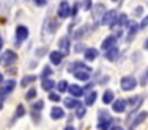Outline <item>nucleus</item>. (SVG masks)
<instances>
[{
  "mask_svg": "<svg viewBox=\"0 0 148 130\" xmlns=\"http://www.w3.org/2000/svg\"><path fill=\"white\" fill-rule=\"evenodd\" d=\"M112 122H114L112 121V116L107 110L103 108V110L98 111V124H96L98 130H110Z\"/></svg>",
  "mask_w": 148,
  "mask_h": 130,
  "instance_id": "nucleus-1",
  "label": "nucleus"
},
{
  "mask_svg": "<svg viewBox=\"0 0 148 130\" xmlns=\"http://www.w3.org/2000/svg\"><path fill=\"white\" fill-rule=\"evenodd\" d=\"M16 61H17V53L11 49L2 52V55H0V66H3V68H13L16 64Z\"/></svg>",
  "mask_w": 148,
  "mask_h": 130,
  "instance_id": "nucleus-2",
  "label": "nucleus"
},
{
  "mask_svg": "<svg viewBox=\"0 0 148 130\" xmlns=\"http://www.w3.org/2000/svg\"><path fill=\"white\" fill-rule=\"evenodd\" d=\"M58 25H60V24L54 19V17H47V19L44 20V24H43V39H46L47 36L51 38L52 35L57 31Z\"/></svg>",
  "mask_w": 148,
  "mask_h": 130,
  "instance_id": "nucleus-3",
  "label": "nucleus"
},
{
  "mask_svg": "<svg viewBox=\"0 0 148 130\" xmlns=\"http://www.w3.org/2000/svg\"><path fill=\"white\" fill-rule=\"evenodd\" d=\"M137 85H139V83H137V79L134 75H125V77H121V80H120V88H121L123 91H126V93L136 89Z\"/></svg>",
  "mask_w": 148,
  "mask_h": 130,
  "instance_id": "nucleus-4",
  "label": "nucleus"
},
{
  "mask_svg": "<svg viewBox=\"0 0 148 130\" xmlns=\"http://www.w3.org/2000/svg\"><path fill=\"white\" fill-rule=\"evenodd\" d=\"M14 35H16V45H21V44H24L27 39H29V35H30V31H29V27H27V25H24V24H21V25H17V27H16V31H14Z\"/></svg>",
  "mask_w": 148,
  "mask_h": 130,
  "instance_id": "nucleus-5",
  "label": "nucleus"
},
{
  "mask_svg": "<svg viewBox=\"0 0 148 130\" xmlns=\"http://www.w3.org/2000/svg\"><path fill=\"white\" fill-rule=\"evenodd\" d=\"M117 17H118V13L115 11V9H107L106 11V14L101 17V25H106L109 27V28H112V27L117 24Z\"/></svg>",
  "mask_w": 148,
  "mask_h": 130,
  "instance_id": "nucleus-6",
  "label": "nucleus"
},
{
  "mask_svg": "<svg viewBox=\"0 0 148 130\" xmlns=\"http://www.w3.org/2000/svg\"><path fill=\"white\" fill-rule=\"evenodd\" d=\"M16 85H17L16 80H13V79L5 80L3 85L0 86V99H6V96H10V94L16 89Z\"/></svg>",
  "mask_w": 148,
  "mask_h": 130,
  "instance_id": "nucleus-7",
  "label": "nucleus"
},
{
  "mask_svg": "<svg viewBox=\"0 0 148 130\" xmlns=\"http://www.w3.org/2000/svg\"><path fill=\"white\" fill-rule=\"evenodd\" d=\"M57 16L58 19H68L71 16V5L66 0H62L57 6Z\"/></svg>",
  "mask_w": 148,
  "mask_h": 130,
  "instance_id": "nucleus-8",
  "label": "nucleus"
},
{
  "mask_svg": "<svg viewBox=\"0 0 148 130\" xmlns=\"http://www.w3.org/2000/svg\"><path fill=\"white\" fill-rule=\"evenodd\" d=\"M112 111L117 114H121L125 111H128V102L125 99H115L112 102Z\"/></svg>",
  "mask_w": 148,
  "mask_h": 130,
  "instance_id": "nucleus-9",
  "label": "nucleus"
},
{
  "mask_svg": "<svg viewBox=\"0 0 148 130\" xmlns=\"http://www.w3.org/2000/svg\"><path fill=\"white\" fill-rule=\"evenodd\" d=\"M126 102H128V105L131 107L132 113H139V108H140V105H142V102H143V97L142 96H131Z\"/></svg>",
  "mask_w": 148,
  "mask_h": 130,
  "instance_id": "nucleus-10",
  "label": "nucleus"
},
{
  "mask_svg": "<svg viewBox=\"0 0 148 130\" xmlns=\"http://www.w3.org/2000/svg\"><path fill=\"white\" fill-rule=\"evenodd\" d=\"M117 45V36L115 35H109L107 38H104L103 43H101V50H109V49L115 47Z\"/></svg>",
  "mask_w": 148,
  "mask_h": 130,
  "instance_id": "nucleus-11",
  "label": "nucleus"
},
{
  "mask_svg": "<svg viewBox=\"0 0 148 130\" xmlns=\"http://www.w3.org/2000/svg\"><path fill=\"white\" fill-rule=\"evenodd\" d=\"M91 17H93L95 20H98L99 19L101 20V17H103L106 14V6L103 5V3H98V5H93V8H91Z\"/></svg>",
  "mask_w": 148,
  "mask_h": 130,
  "instance_id": "nucleus-12",
  "label": "nucleus"
},
{
  "mask_svg": "<svg viewBox=\"0 0 148 130\" xmlns=\"http://www.w3.org/2000/svg\"><path fill=\"white\" fill-rule=\"evenodd\" d=\"M91 68L90 69H82V71H76V72H73V75H74V79H77V80H80V82H88V80L91 79Z\"/></svg>",
  "mask_w": 148,
  "mask_h": 130,
  "instance_id": "nucleus-13",
  "label": "nucleus"
},
{
  "mask_svg": "<svg viewBox=\"0 0 148 130\" xmlns=\"http://www.w3.org/2000/svg\"><path fill=\"white\" fill-rule=\"evenodd\" d=\"M63 58H65V55H63L60 50H52L51 53H49L51 64H54V66H60V64H62V63H63Z\"/></svg>",
  "mask_w": 148,
  "mask_h": 130,
  "instance_id": "nucleus-14",
  "label": "nucleus"
},
{
  "mask_svg": "<svg viewBox=\"0 0 148 130\" xmlns=\"http://www.w3.org/2000/svg\"><path fill=\"white\" fill-rule=\"evenodd\" d=\"M65 116H66V111L63 110L62 107L54 105V107L51 108V119H54V121H60V119H63Z\"/></svg>",
  "mask_w": 148,
  "mask_h": 130,
  "instance_id": "nucleus-15",
  "label": "nucleus"
},
{
  "mask_svg": "<svg viewBox=\"0 0 148 130\" xmlns=\"http://www.w3.org/2000/svg\"><path fill=\"white\" fill-rule=\"evenodd\" d=\"M58 47H60V52L63 55H66L69 52V49H71V39L68 36H62L58 39Z\"/></svg>",
  "mask_w": 148,
  "mask_h": 130,
  "instance_id": "nucleus-16",
  "label": "nucleus"
},
{
  "mask_svg": "<svg viewBox=\"0 0 148 130\" xmlns=\"http://www.w3.org/2000/svg\"><path fill=\"white\" fill-rule=\"evenodd\" d=\"M140 30L139 24L137 22H129V27H128V36H126V43H131V41L136 38L137 31Z\"/></svg>",
  "mask_w": 148,
  "mask_h": 130,
  "instance_id": "nucleus-17",
  "label": "nucleus"
},
{
  "mask_svg": "<svg viewBox=\"0 0 148 130\" xmlns=\"http://www.w3.org/2000/svg\"><path fill=\"white\" fill-rule=\"evenodd\" d=\"M147 118H148V113H147V111H139V113L134 116V119H132V122H131V129H129V130H134L137 125L142 124V122L145 121Z\"/></svg>",
  "mask_w": 148,
  "mask_h": 130,
  "instance_id": "nucleus-18",
  "label": "nucleus"
},
{
  "mask_svg": "<svg viewBox=\"0 0 148 130\" xmlns=\"http://www.w3.org/2000/svg\"><path fill=\"white\" fill-rule=\"evenodd\" d=\"M82 69H90V66H87V63L84 61H73L68 64V72L73 74L76 71H82Z\"/></svg>",
  "mask_w": 148,
  "mask_h": 130,
  "instance_id": "nucleus-19",
  "label": "nucleus"
},
{
  "mask_svg": "<svg viewBox=\"0 0 148 130\" xmlns=\"http://www.w3.org/2000/svg\"><path fill=\"white\" fill-rule=\"evenodd\" d=\"M115 27H118L120 30H123L126 27L128 28L129 27V20H128V14H125V13H121V14H118V17H117V24H115L112 28H115ZM110 28V30H112Z\"/></svg>",
  "mask_w": 148,
  "mask_h": 130,
  "instance_id": "nucleus-20",
  "label": "nucleus"
},
{
  "mask_svg": "<svg viewBox=\"0 0 148 130\" xmlns=\"http://www.w3.org/2000/svg\"><path fill=\"white\" fill-rule=\"evenodd\" d=\"M68 93L71 94V97H74V99H80L84 96V88L80 85H69Z\"/></svg>",
  "mask_w": 148,
  "mask_h": 130,
  "instance_id": "nucleus-21",
  "label": "nucleus"
},
{
  "mask_svg": "<svg viewBox=\"0 0 148 130\" xmlns=\"http://www.w3.org/2000/svg\"><path fill=\"white\" fill-rule=\"evenodd\" d=\"M118 55H120V49L117 47V45L104 52V57H106V60H107V61H117V60H118Z\"/></svg>",
  "mask_w": 148,
  "mask_h": 130,
  "instance_id": "nucleus-22",
  "label": "nucleus"
},
{
  "mask_svg": "<svg viewBox=\"0 0 148 130\" xmlns=\"http://www.w3.org/2000/svg\"><path fill=\"white\" fill-rule=\"evenodd\" d=\"M90 31V25H82V27H79L77 30H74V33H73V38L74 39H82L84 36H87V33Z\"/></svg>",
  "mask_w": 148,
  "mask_h": 130,
  "instance_id": "nucleus-23",
  "label": "nucleus"
},
{
  "mask_svg": "<svg viewBox=\"0 0 148 130\" xmlns=\"http://www.w3.org/2000/svg\"><path fill=\"white\" fill-rule=\"evenodd\" d=\"M98 55H99V50L95 47H87V50L84 52V57H85L87 61H95L98 58Z\"/></svg>",
  "mask_w": 148,
  "mask_h": 130,
  "instance_id": "nucleus-24",
  "label": "nucleus"
},
{
  "mask_svg": "<svg viewBox=\"0 0 148 130\" xmlns=\"http://www.w3.org/2000/svg\"><path fill=\"white\" fill-rule=\"evenodd\" d=\"M63 104H65V107L68 108V110H76L77 107L82 105L79 99H74V97H66V99L63 100Z\"/></svg>",
  "mask_w": 148,
  "mask_h": 130,
  "instance_id": "nucleus-25",
  "label": "nucleus"
},
{
  "mask_svg": "<svg viewBox=\"0 0 148 130\" xmlns=\"http://www.w3.org/2000/svg\"><path fill=\"white\" fill-rule=\"evenodd\" d=\"M25 113H27V108L24 107L22 104H19V105H17V107H16L14 116H13V121H11V124H10V125H13V124H14V121H17V119L24 118V116H25Z\"/></svg>",
  "mask_w": 148,
  "mask_h": 130,
  "instance_id": "nucleus-26",
  "label": "nucleus"
},
{
  "mask_svg": "<svg viewBox=\"0 0 148 130\" xmlns=\"http://www.w3.org/2000/svg\"><path fill=\"white\" fill-rule=\"evenodd\" d=\"M36 79H38V77H36V75H33V74H27V75H24V77H22V80H21V86H22V88L30 86L32 83L36 82Z\"/></svg>",
  "mask_w": 148,
  "mask_h": 130,
  "instance_id": "nucleus-27",
  "label": "nucleus"
},
{
  "mask_svg": "<svg viewBox=\"0 0 148 130\" xmlns=\"http://www.w3.org/2000/svg\"><path fill=\"white\" fill-rule=\"evenodd\" d=\"M98 99V93L96 91H90V93H87V97H85V100H84V105L85 107H91V105L96 102Z\"/></svg>",
  "mask_w": 148,
  "mask_h": 130,
  "instance_id": "nucleus-28",
  "label": "nucleus"
},
{
  "mask_svg": "<svg viewBox=\"0 0 148 130\" xmlns=\"http://www.w3.org/2000/svg\"><path fill=\"white\" fill-rule=\"evenodd\" d=\"M114 100H115V93L112 89H106L103 93V104L109 105V104H112Z\"/></svg>",
  "mask_w": 148,
  "mask_h": 130,
  "instance_id": "nucleus-29",
  "label": "nucleus"
},
{
  "mask_svg": "<svg viewBox=\"0 0 148 130\" xmlns=\"http://www.w3.org/2000/svg\"><path fill=\"white\" fill-rule=\"evenodd\" d=\"M38 97V89L35 86H32L27 89V93H25V100H29V102H35V99Z\"/></svg>",
  "mask_w": 148,
  "mask_h": 130,
  "instance_id": "nucleus-30",
  "label": "nucleus"
},
{
  "mask_svg": "<svg viewBox=\"0 0 148 130\" xmlns=\"http://www.w3.org/2000/svg\"><path fill=\"white\" fill-rule=\"evenodd\" d=\"M55 85H57V83H55L52 79H46V80H43V89L47 91V93H52V89L55 88Z\"/></svg>",
  "mask_w": 148,
  "mask_h": 130,
  "instance_id": "nucleus-31",
  "label": "nucleus"
},
{
  "mask_svg": "<svg viewBox=\"0 0 148 130\" xmlns=\"http://www.w3.org/2000/svg\"><path fill=\"white\" fill-rule=\"evenodd\" d=\"M55 88H57V91H58V94H63V93H66L68 91V88H69V83L66 82V80H60V82L55 85Z\"/></svg>",
  "mask_w": 148,
  "mask_h": 130,
  "instance_id": "nucleus-32",
  "label": "nucleus"
},
{
  "mask_svg": "<svg viewBox=\"0 0 148 130\" xmlns=\"http://www.w3.org/2000/svg\"><path fill=\"white\" fill-rule=\"evenodd\" d=\"M52 74H54V69H52L49 64H46L44 68H43V72H41V79H43V80H46V79H51V77H52Z\"/></svg>",
  "mask_w": 148,
  "mask_h": 130,
  "instance_id": "nucleus-33",
  "label": "nucleus"
},
{
  "mask_svg": "<svg viewBox=\"0 0 148 130\" xmlns=\"http://www.w3.org/2000/svg\"><path fill=\"white\" fill-rule=\"evenodd\" d=\"M74 114H76L77 119H82L84 116L87 114V107H85V105H80V107H77L76 110H74Z\"/></svg>",
  "mask_w": 148,
  "mask_h": 130,
  "instance_id": "nucleus-34",
  "label": "nucleus"
},
{
  "mask_svg": "<svg viewBox=\"0 0 148 130\" xmlns=\"http://www.w3.org/2000/svg\"><path fill=\"white\" fill-rule=\"evenodd\" d=\"M43 108H44V100H35L33 104H32V111H38V113H41Z\"/></svg>",
  "mask_w": 148,
  "mask_h": 130,
  "instance_id": "nucleus-35",
  "label": "nucleus"
},
{
  "mask_svg": "<svg viewBox=\"0 0 148 130\" xmlns=\"http://www.w3.org/2000/svg\"><path fill=\"white\" fill-rule=\"evenodd\" d=\"M49 100L54 102V104H58V102H62V94L52 91V93H49Z\"/></svg>",
  "mask_w": 148,
  "mask_h": 130,
  "instance_id": "nucleus-36",
  "label": "nucleus"
},
{
  "mask_svg": "<svg viewBox=\"0 0 148 130\" xmlns=\"http://www.w3.org/2000/svg\"><path fill=\"white\" fill-rule=\"evenodd\" d=\"M93 8V0H82V9L84 11H91Z\"/></svg>",
  "mask_w": 148,
  "mask_h": 130,
  "instance_id": "nucleus-37",
  "label": "nucleus"
},
{
  "mask_svg": "<svg viewBox=\"0 0 148 130\" xmlns=\"http://www.w3.org/2000/svg\"><path fill=\"white\" fill-rule=\"evenodd\" d=\"M47 52H49L47 47H41V49H36V50H35V55H36V58H43Z\"/></svg>",
  "mask_w": 148,
  "mask_h": 130,
  "instance_id": "nucleus-38",
  "label": "nucleus"
},
{
  "mask_svg": "<svg viewBox=\"0 0 148 130\" xmlns=\"http://www.w3.org/2000/svg\"><path fill=\"white\" fill-rule=\"evenodd\" d=\"M85 50H87V45H84L82 43H79V44L74 45V52H76V53H84Z\"/></svg>",
  "mask_w": 148,
  "mask_h": 130,
  "instance_id": "nucleus-39",
  "label": "nucleus"
},
{
  "mask_svg": "<svg viewBox=\"0 0 148 130\" xmlns=\"http://www.w3.org/2000/svg\"><path fill=\"white\" fill-rule=\"evenodd\" d=\"M32 119H33L35 124H38V122L41 121V113H38V111H32Z\"/></svg>",
  "mask_w": 148,
  "mask_h": 130,
  "instance_id": "nucleus-40",
  "label": "nucleus"
},
{
  "mask_svg": "<svg viewBox=\"0 0 148 130\" xmlns=\"http://www.w3.org/2000/svg\"><path fill=\"white\" fill-rule=\"evenodd\" d=\"M77 13H79V3L76 2V3H74V5L71 6V16H73V17H76V16H77Z\"/></svg>",
  "mask_w": 148,
  "mask_h": 130,
  "instance_id": "nucleus-41",
  "label": "nucleus"
},
{
  "mask_svg": "<svg viewBox=\"0 0 148 130\" xmlns=\"http://www.w3.org/2000/svg\"><path fill=\"white\" fill-rule=\"evenodd\" d=\"M134 16H137V17H140L143 14V6H136V8H134Z\"/></svg>",
  "mask_w": 148,
  "mask_h": 130,
  "instance_id": "nucleus-42",
  "label": "nucleus"
},
{
  "mask_svg": "<svg viewBox=\"0 0 148 130\" xmlns=\"http://www.w3.org/2000/svg\"><path fill=\"white\" fill-rule=\"evenodd\" d=\"M33 3L36 6H41V8H43V6L47 5V0H33Z\"/></svg>",
  "mask_w": 148,
  "mask_h": 130,
  "instance_id": "nucleus-43",
  "label": "nucleus"
},
{
  "mask_svg": "<svg viewBox=\"0 0 148 130\" xmlns=\"http://www.w3.org/2000/svg\"><path fill=\"white\" fill-rule=\"evenodd\" d=\"M139 27H140V28H147V27H148V16L143 17V19H142V22L139 24Z\"/></svg>",
  "mask_w": 148,
  "mask_h": 130,
  "instance_id": "nucleus-44",
  "label": "nucleus"
},
{
  "mask_svg": "<svg viewBox=\"0 0 148 130\" xmlns=\"http://www.w3.org/2000/svg\"><path fill=\"white\" fill-rule=\"evenodd\" d=\"M6 72H8V75H16V74H17V69L13 66V68H8V71H6Z\"/></svg>",
  "mask_w": 148,
  "mask_h": 130,
  "instance_id": "nucleus-45",
  "label": "nucleus"
},
{
  "mask_svg": "<svg viewBox=\"0 0 148 130\" xmlns=\"http://www.w3.org/2000/svg\"><path fill=\"white\" fill-rule=\"evenodd\" d=\"M93 86H95V83L88 82V83H87V85H85V88H84V93H85V91H88V89H91V88H93Z\"/></svg>",
  "mask_w": 148,
  "mask_h": 130,
  "instance_id": "nucleus-46",
  "label": "nucleus"
},
{
  "mask_svg": "<svg viewBox=\"0 0 148 130\" xmlns=\"http://www.w3.org/2000/svg\"><path fill=\"white\" fill-rule=\"evenodd\" d=\"M110 130H125V127H121V125H112Z\"/></svg>",
  "mask_w": 148,
  "mask_h": 130,
  "instance_id": "nucleus-47",
  "label": "nucleus"
},
{
  "mask_svg": "<svg viewBox=\"0 0 148 130\" xmlns=\"http://www.w3.org/2000/svg\"><path fill=\"white\" fill-rule=\"evenodd\" d=\"M3 82H5V79H3V72H0V86L3 85Z\"/></svg>",
  "mask_w": 148,
  "mask_h": 130,
  "instance_id": "nucleus-48",
  "label": "nucleus"
},
{
  "mask_svg": "<svg viewBox=\"0 0 148 130\" xmlns=\"http://www.w3.org/2000/svg\"><path fill=\"white\" fill-rule=\"evenodd\" d=\"M2 49H3V38H2V35H0V52H2Z\"/></svg>",
  "mask_w": 148,
  "mask_h": 130,
  "instance_id": "nucleus-49",
  "label": "nucleus"
},
{
  "mask_svg": "<svg viewBox=\"0 0 148 130\" xmlns=\"http://www.w3.org/2000/svg\"><path fill=\"white\" fill-rule=\"evenodd\" d=\"M63 130H76V129H74V125H66Z\"/></svg>",
  "mask_w": 148,
  "mask_h": 130,
  "instance_id": "nucleus-50",
  "label": "nucleus"
},
{
  "mask_svg": "<svg viewBox=\"0 0 148 130\" xmlns=\"http://www.w3.org/2000/svg\"><path fill=\"white\" fill-rule=\"evenodd\" d=\"M143 49H145V50H148V38L145 39V43H143Z\"/></svg>",
  "mask_w": 148,
  "mask_h": 130,
  "instance_id": "nucleus-51",
  "label": "nucleus"
},
{
  "mask_svg": "<svg viewBox=\"0 0 148 130\" xmlns=\"http://www.w3.org/2000/svg\"><path fill=\"white\" fill-rule=\"evenodd\" d=\"M36 64H38V61H32V63H30V68H35Z\"/></svg>",
  "mask_w": 148,
  "mask_h": 130,
  "instance_id": "nucleus-52",
  "label": "nucleus"
},
{
  "mask_svg": "<svg viewBox=\"0 0 148 130\" xmlns=\"http://www.w3.org/2000/svg\"><path fill=\"white\" fill-rule=\"evenodd\" d=\"M3 108V99H0V110Z\"/></svg>",
  "mask_w": 148,
  "mask_h": 130,
  "instance_id": "nucleus-53",
  "label": "nucleus"
},
{
  "mask_svg": "<svg viewBox=\"0 0 148 130\" xmlns=\"http://www.w3.org/2000/svg\"><path fill=\"white\" fill-rule=\"evenodd\" d=\"M110 2H120V0H110Z\"/></svg>",
  "mask_w": 148,
  "mask_h": 130,
  "instance_id": "nucleus-54",
  "label": "nucleus"
},
{
  "mask_svg": "<svg viewBox=\"0 0 148 130\" xmlns=\"http://www.w3.org/2000/svg\"><path fill=\"white\" fill-rule=\"evenodd\" d=\"M147 79H148V69H147Z\"/></svg>",
  "mask_w": 148,
  "mask_h": 130,
  "instance_id": "nucleus-55",
  "label": "nucleus"
}]
</instances>
